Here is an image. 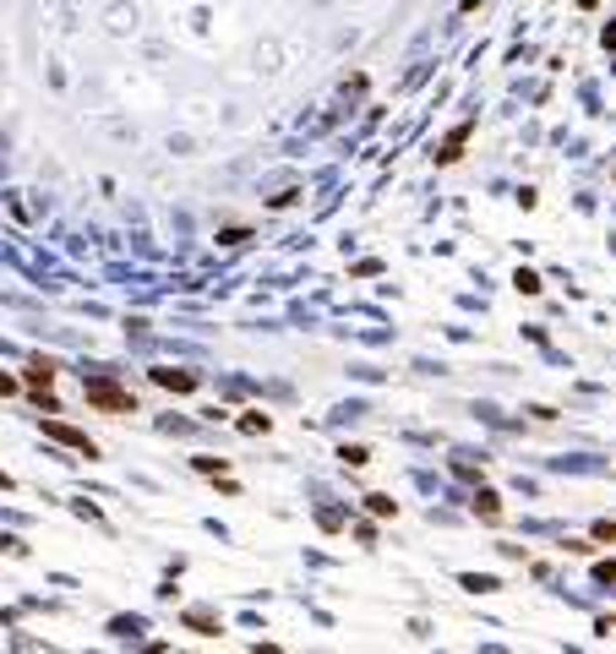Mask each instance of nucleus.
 Listing matches in <instances>:
<instances>
[{
    "label": "nucleus",
    "mask_w": 616,
    "mask_h": 654,
    "mask_svg": "<svg viewBox=\"0 0 616 654\" xmlns=\"http://www.w3.org/2000/svg\"><path fill=\"white\" fill-rule=\"evenodd\" d=\"M159 382H164V388H180V393L197 388V376H185V371H159Z\"/></svg>",
    "instance_id": "nucleus-3"
},
{
    "label": "nucleus",
    "mask_w": 616,
    "mask_h": 654,
    "mask_svg": "<svg viewBox=\"0 0 616 654\" xmlns=\"http://www.w3.org/2000/svg\"><path fill=\"white\" fill-rule=\"evenodd\" d=\"M44 436H55V442H66V448H77V452H87V458H93V442H87L82 431L61 426V420H49V426H44Z\"/></svg>",
    "instance_id": "nucleus-2"
},
{
    "label": "nucleus",
    "mask_w": 616,
    "mask_h": 654,
    "mask_svg": "<svg viewBox=\"0 0 616 654\" xmlns=\"http://www.w3.org/2000/svg\"><path fill=\"white\" fill-rule=\"evenodd\" d=\"M458 142H464V125H458L448 142H442V153H436V159H442V164H452V159H458Z\"/></svg>",
    "instance_id": "nucleus-4"
},
{
    "label": "nucleus",
    "mask_w": 616,
    "mask_h": 654,
    "mask_svg": "<svg viewBox=\"0 0 616 654\" xmlns=\"http://www.w3.org/2000/svg\"><path fill=\"white\" fill-rule=\"evenodd\" d=\"M87 404H99V409H131V393H121L115 382H87Z\"/></svg>",
    "instance_id": "nucleus-1"
}]
</instances>
